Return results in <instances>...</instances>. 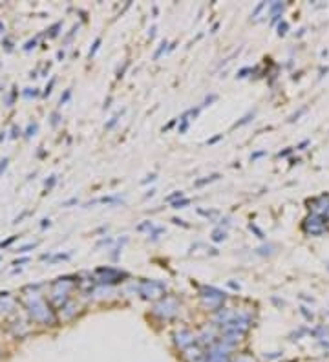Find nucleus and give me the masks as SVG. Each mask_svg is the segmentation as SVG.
<instances>
[{"instance_id": "aec40b11", "label": "nucleus", "mask_w": 329, "mask_h": 362, "mask_svg": "<svg viewBox=\"0 0 329 362\" xmlns=\"http://www.w3.org/2000/svg\"><path fill=\"white\" fill-rule=\"evenodd\" d=\"M55 183H57V176H50V179H46V188H48V190L53 188Z\"/></svg>"}, {"instance_id": "2eb2a0df", "label": "nucleus", "mask_w": 329, "mask_h": 362, "mask_svg": "<svg viewBox=\"0 0 329 362\" xmlns=\"http://www.w3.org/2000/svg\"><path fill=\"white\" fill-rule=\"evenodd\" d=\"M119 115H121V113H115V115H113V117H112V119H110L108 123H106V125H104V128H106V130H112V128H113V126L117 125V121H119Z\"/></svg>"}, {"instance_id": "f704fd0d", "label": "nucleus", "mask_w": 329, "mask_h": 362, "mask_svg": "<svg viewBox=\"0 0 329 362\" xmlns=\"http://www.w3.org/2000/svg\"><path fill=\"white\" fill-rule=\"evenodd\" d=\"M26 262H29V258H27V256H26V258H20V260H15L13 265H20V264H26Z\"/></svg>"}, {"instance_id": "c03bdc74", "label": "nucleus", "mask_w": 329, "mask_h": 362, "mask_svg": "<svg viewBox=\"0 0 329 362\" xmlns=\"http://www.w3.org/2000/svg\"><path fill=\"white\" fill-rule=\"evenodd\" d=\"M0 260H2V258H0Z\"/></svg>"}, {"instance_id": "f8f14e48", "label": "nucleus", "mask_w": 329, "mask_h": 362, "mask_svg": "<svg viewBox=\"0 0 329 362\" xmlns=\"http://www.w3.org/2000/svg\"><path fill=\"white\" fill-rule=\"evenodd\" d=\"M60 28H62V22H57V24H53L51 28L48 29V31H50V33H48V37H50V39L57 37V35H59V29H60Z\"/></svg>"}, {"instance_id": "39448f33", "label": "nucleus", "mask_w": 329, "mask_h": 362, "mask_svg": "<svg viewBox=\"0 0 329 362\" xmlns=\"http://www.w3.org/2000/svg\"><path fill=\"white\" fill-rule=\"evenodd\" d=\"M225 238H227V231H223L221 227H219V229H214V231H212V241L219 243V241H223Z\"/></svg>"}, {"instance_id": "bb28decb", "label": "nucleus", "mask_w": 329, "mask_h": 362, "mask_svg": "<svg viewBox=\"0 0 329 362\" xmlns=\"http://www.w3.org/2000/svg\"><path fill=\"white\" fill-rule=\"evenodd\" d=\"M71 97V90H66L64 92V95H60V104H64V102H68V99Z\"/></svg>"}, {"instance_id": "20e7f679", "label": "nucleus", "mask_w": 329, "mask_h": 362, "mask_svg": "<svg viewBox=\"0 0 329 362\" xmlns=\"http://www.w3.org/2000/svg\"><path fill=\"white\" fill-rule=\"evenodd\" d=\"M178 309H179V304L174 296H164L161 302H157L154 306V313L163 317V318H170V317H174L178 313Z\"/></svg>"}, {"instance_id": "72a5a7b5", "label": "nucleus", "mask_w": 329, "mask_h": 362, "mask_svg": "<svg viewBox=\"0 0 329 362\" xmlns=\"http://www.w3.org/2000/svg\"><path fill=\"white\" fill-rule=\"evenodd\" d=\"M176 121H178V119H172V121H170V123H168V125H166V126H163V132H166V130H170L172 126L176 125Z\"/></svg>"}, {"instance_id": "6e6552de", "label": "nucleus", "mask_w": 329, "mask_h": 362, "mask_svg": "<svg viewBox=\"0 0 329 362\" xmlns=\"http://www.w3.org/2000/svg\"><path fill=\"white\" fill-rule=\"evenodd\" d=\"M181 198H185V196H183V192H181V190H174L172 194H168L166 198H164V201H168V203H174V201H178V199H181Z\"/></svg>"}, {"instance_id": "c85d7f7f", "label": "nucleus", "mask_w": 329, "mask_h": 362, "mask_svg": "<svg viewBox=\"0 0 329 362\" xmlns=\"http://www.w3.org/2000/svg\"><path fill=\"white\" fill-rule=\"evenodd\" d=\"M219 139H223V134H218V136H214L212 139H208V141H207V145H214V143H218Z\"/></svg>"}, {"instance_id": "4468645a", "label": "nucleus", "mask_w": 329, "mask_h": 362, "mask_svg": "<svg viewBox=\"0 0 329 362\" xmlns=\"http://www.w3.org/2000/svg\"><path fill=\"white\" fill-rule=\"evenodd\" d=\"M35 247H37V241H31V243H26V245L18 247L17 252H18V254H22V252H27V251H31V249H35Z\"/></svg>"}, {"instance_id": "7c9ffc66", "label": "nucleus", "mask_w": 329, "mask_h": 362, "mask_svg": "<svg viewBox=\"0 0 329 362\" xmlns=\"http://www.w3.org/2000/svg\"><path fill=\"white\" fill-rule=\"evenodd\" d=\"M6 168H7V157H4V159L0 161V174H2Z\"/></svg>"}, {"instance_id": "6ab92c4d", "label": "nucleus", "mask_w": 329, "mask_h": 362, "mask_svg": "<svg viewBox=\"0 0 329 362\" xmlns=\"http://www.w3.org/2000/svg\"><path fill=\"white\" fill-rule=\"evenodd\" d=\"M216 99H218V95H216V93H210V95H208V97H207L205 101H203V104H201V108H203V106H208V104H210V102H214Z\"/></svg>"}, {"instance_id": "58836bf2", "label": "nucleus", "mask_w": 329, "mask_h": 362, "mask_svg": "<svg viewBox=\"0 0 329 362\" xmlns=\"http://www.w3.org/2000/svg\"><path fill=\"white\" fill-rule=\"evenodd\" d=\"M50 225H51V221H50V220H42V223H41L42 229H44V227H50Z\"/></svg>"}, {"instance_id": "dca6fc26", "label": "nucleus", "mask_w": 329, "mask_h": 362, "mask_svg": "<svg viewBox=\"0 0 329 362\" xmlns=\"http://www.w3.org/2000/svg\"><path fill=\"white\" fill-rule=\"evenodd\" d=\"M166 46H168V42H166V40L161 42V44H159V48H157V51L154 53V59H159V57H161V53H163V51H166Z\"/></svg>"}, {"instance_id": "423d86ee", "label": "nucleus", "mask_w": 329, "mask_h": 362, "mask_svg": "<svg viewBox=\"0 0 329 362\" xmlns=\"http://www.w3.org/2000/svg\"><path fill=\"white\" fill-rule=\"evenodd\" d=\"M221 176L219 174H212V176H207V178H203V179H198L196 183H194V187H203V185H207V183H212V181H218Z\"/></svg>"}, {"instance_id": "e433bc0d", "label": "nucleus", "mask_w": 329, "mask_h": 362, "mask_svg": "<svg viewBox=\"0 0 329 362\" xmlns=\"http://www.w3.org/2000/svg\"><path fill=\"white\" fill-rule=\"evenodd\" d=\"M2 44L6 46V50H7V51H11V50H13V46H11V40H6V42H2Z\"/></svg>"}, {"instance_id": "cd10ccee", "label": "nucleus", "mask_w": 329, "mask_h": 362, "mask_svg": "<svg viewBox=\"0 0 329 362\" xmlns=\"http://www.w3.org/2000/svg\"><path fill=\"white\" fill-rule=\"evenodd\" d=\"M250 71H252L250 68H243V70L238 71V75H236V77H238V79H243V77H247V73H250Z\"/></svg>"}, {"instance_id": "37998d69", "label": "nucleus", "mask_w": 329, "mask_h": 362, "mask_svg": "<svg viewBox=\"0 0 329 362\" xmlns=\"http://www.w3.org/2000/svg\"><path fill=\"white\" fill-rule=\"evenodd\" d=\"M0 29H4V26H2V22H0Z\"/></svg>"}, {"instance_id": "a878e982", "label": "nucleus", "mask_w": 329, "mask_h": 362, "mask_svg": "<svg viewBox=\"0 0 329 362\" xmlns=\"http://www.w3.org/2000/svg\"><path fill=\"white\" fill-rule=\"evenodd\" d=\"M69 258H71V254H55L51 262H59V260H69Z\"/></svg>"}, {"instance_id": "c9c22d12", "label": "nucleus", "mask_w": 329, "mask_h": 362, "mask_svg": "<svg viewBox=\"0 0 329 362\" xmlns=\"http://www.w3.org/2000/svg\"><path fill=\"white\" fill-rule=\"evenodd\" d=\"M172 221L176 223V225H183V227H188V225H187V223H183V220H179V218H174V220H172Z\"/></svg>"}, {"instance_id": "9b49d317", "label": "nucleus", "mask_w": 329, "mask_h": 362, "mask_svg": "<svg viewBox=\"0 0 329 362\" xmlns=\"http://www.w3.org/2000/svg\"><path fill=\"white\" fill-rule=\"evenodd\" d=\"M188 203H190V199H188V198H181V199H178V201H174V203H172V209H185Z\"/></svg>"}, {"instance_id": "f257e3e1", "label": "nucleus", "mask_w": 329, "mask_h": 362, "mask_svg": "<svg viewBox=\"0 0 329 362\" xmlns=\"http://www.w3.org/2000/svg\"><path fill=\"white\" fill-rule=\"evenodd\" d=\"M24 302H26V307L31 315V318L35 322H41V324H53L55 317L50 309V304L42 298L39 293H31V294H26L24 296Z\"/></svg>"}, {"instance_id": "1a4fd4ad", "label": "nucleus", "mask_w": 329, "mask_h": 362, "mask_svg": "<svg viewBox=\"0 0 329 362\" xmlns=\"http://www.w3.org/2000/svg\"><path fill=\"white\" fill-rule=\"evenodd\" d=\"M37 95H39V90L37 88H24L22 90V97H26V99L37 97Z\"/></svg>"}, {"instance_id": "4c0bfd02", "label": "nucleus", "mask_w": 329, "mask_h": 362, "mask_svg": "<svg viewBox=\"0 0 329 362\" xmlns=\"http://www.w3.org/2000/svg\"><path fill=\"white\" fill-rule=\"evenodd\" d=\"M20 134V128H17V126H13V134H11V137H17Z\"/></svg>"}, {"instance_id": "a19ab883", "label": "nucleus", "mask_w": 329, "mask_h": 362, "mask_svg": "<svg viewBox=\"0 0 329 362\" xmlns=\"http://www.w3.org/2000/svg\"><path fill=\"white\" fill-rule=\"evenodd\" d=\"M154 35H155V28H150V31H148V37H150V39H152Z\"/></svg>"}, {"instance_id": "c756f323", "label": "nucleus", "mask_w": 329, "mask_h": 362, "mask_svg": "<svg viewBox=\"0 0 329 362\" xmlns=\"http://www.w3.org/2000/svg\"><path fill=\"white\" fill-rule=\"evenodd\" d=\"M69 205H77V198H71V199H68V201L62 203V207H69Z\"/></svg>"}, {"instance_id": "b1692460", "label": "nucleus", "mask_w": 329, "mask_h": 362, "mask_svg": "<svg viewBox=\"0 0 329 362\" xmlns=\"http://www.w3.org/2000/svg\"><path fill=\"white\" fill-rule=\"evenodd\" d=\"M37 42H39V39H33V40H27L26 44H24V50H26V51H29L31 48H35V46H37Z\"/></svg>"}, {"instance_id": "473e14b6", "label": "nucleus", "mask_w": 329, "mask_h": 362, "mask_svg": "<svg viewBox=\"0 0 329 362\" xmlns=\"http://www.w3.org/2000/svg\"><path fill=\"white\" fill-rule=\"evenodd\" d=\"M249 227H250V231H254V232H256V234H258V238H263V234H261V231H260V229H258V227H254V225H252V223H250V225H249Z\"/></svg>"}, {"instance_id": "5701e85b", "label": "nucleus", "mask_w": 329, "mask_h": 362, "mask_svg": "<svg viewBox=\"0 0 329 362\" xmlns=\"http://www.w3.org/2000/svg\"><path fill=\"white\" fill-rule=\"evenodd\" d=\"M15 95H17V92H11V93H9V95H6V106H13Z\"/></svg>"}, {"instance_id": "0eeeda50", "label": "nucleus", "mask_w": 329, "mask_h": 362, "mask_svg": "<svg viewBox=\"0 0 329 362\" xmlns=\"http://www.w3.org/2000/svg\"><path fill=\"white\" fill-rule=\"evenodd\" d=\"M163 232H164V229H163V227H155V225H154V227H152L150 231H148V238H150L152 241H155V240H157V238L161 236Z\"/></svg>"}, {"instance_id": "9d476101", "label": "nucleus", "mask_w": 329, "mask_h": 362, "mask_svg": "<svg viewBox=\"0 0 329 362\" xmlns=\"http://www.w3.org/2000/svg\"><path fill=\"white\" fill-rule=\"evenodd\" d=\"M37 130H39V125H37V123H29V126L26 128L24 134H26V137L29 139V137H33V136L37 134Z\"/></svg>"}, {"instance_id": "f3484780", "label": "nucleus", "mask_w": 329, "mask_h": 362, "mask_svg": "<svg viewBox=\"0 0 329 362\" xmlns=\"http://www.w3.org/2000/svg\"><path fill=\"white\" fill-rule=\"evenodd\" d=\"M252 117H254V113H247L245 117H241V121H238V123L234 125V128H238V126H243L245 123H249V121H250Z\"/></svg>"}, {"instance_id": "ea45409f", "label": "nucleus", "mask_w": 329, "mask_h": 362, "mask_svg": "<svg viewBox=\"0 0 329 362\" xmlns=\"http://www.w3.org/2000/svg\"><path fill=\"white\" fill-rule=\"evenodd\" d=\"M263 154H265V152H256V154H252V155H250V159H258V157H261Z\"/></svg>"}, {"instance_id": "412c9836", "label": "nucleus", "mask_w": 329, "mask_h": 362, "mask_svg": "<svg viewBox=\"0 0 329 362\" xmlns=\"http://www.w3.org/2000/svg\"><path fill=\"white\" fill-rule=\"evenodd\" d=\"M17 238H18V236H17V234H15V236L7 238V240H4V241H0V247H9V245H11V243H13L15 240H17Z\"/></svg>"}, {"instance_id": "a211bd4d", "label": "nucleus", "mask_w": 329, "mask_h": 362, "mask_svg": "<svg viewBox=\"0 0 329 362\" xmlns=\"http://www.w3.org/2000/svg\"><path fill=\"white\" fill-rule=\"evenodd\" d=\"M152 227H154V223L152 221H145V223H139V225H137V231H150Z\"/></svg>"}, {"instance_id": "79ce46f5", "label": "nucleus", "mask_w": 329, "mask_h": 362, "mask_svg": "<svg viewBox=\"0 0 329 362\" xmlns=\"http://www.w3.org/2000/svg\"><path fill=\"white\" fill-rule=\"evenodd\" d=\"M154 194H155V190H154V188H152L150 192H148V194H146V198H152V196H154Z\"/></svg>"}, {"instance_id": "393cba45", "label": "nucleus", "mask_w": 329, "mask_h": 362, "mask_svg": "<svg viewBox=\"0 0 329 362\" xmlns=\"http://www.w3.org/2000/svg\"><path fill=\"white\" fill-rule=\"evenodd\" d=\"M59 121H60L59 112H53V113H51V126H57V125H59Z\"/></svg>"}, {"instance_id": "7ed1b4c3", "label": "nucleus", "mask_w": 329, "mask_h": 362, "mask_svg": "<svg viewBox=\"0 0 329 362\" xmlns=\"http://www.w3.org/2000/svg\"><path fill=\"white\" fill-rule=\"evenodd\" d=\"M164 289H166V283L159 282V280H141L139 282V294H143V298H146V300L163 296Z\"/></svg>"}, {"instance_id": "4be33fe9", "label": "nucleus", "mask_w": 329, "mask_h": 362, "mask_svg": "<svg viewBox=\"0 0 329 362\" xmlns=\"http://www.w3.org/2000/svg\"><path fill=\"white\" fill-rule=\"evenodd\" d=\"M53 86H55V77L51 79V81H50V84L46 86V90H44V93H42V95H44V97H48V95L51 93V88H53Z\"/></svg>"}, {"instance_id": "2f4dec72", "label": "nucleus", "mask_w": 329, "mask_h": 362, "mask_svg": "<svg viewBox=\"0 0 329 362\" xmlns=\"http://www.w3.org/2000/svg\"><path fill=\"white\" fill-rule=\"evenodd\" d=\"M155 179H157V176H155V174H150V176H146V179H143L141 183H143V185H146L148 181H155Z\"/></svg>"}, {"instance_id": "ddd939ff", "label": "nucleus", "mask_w": 329, "mask_h": 362, "mask_svg": "<svg viewBox=\"0 0 329 362\" xmlns=\"http://www.w3.org/2000/svg\"><path fill=\"white\" fill-rule=\"evenodd\" d=\"M99 46H101V37H97V39H95V42L92 44V48H90V51H88V57H90V59H92V57H93V55H95V53H97V50H99Z\"/></svg>"}, {"instance_id": "f03ea898", "label": "nucleus", "mask_w": 329, "mask_h": 362, "mask_svg": "<svg viewBox=\"0 0 329 362\" xmlns=\"http://www.w3.org/2000/svg\"><path fill=\"white\" fill-rule=\"evenodd\" d=\"M71 287H73V282L68 280V278H59V280H55L53 283H51V302H53L59 309L68 304Z\"/></svg>"}]
</instances>
